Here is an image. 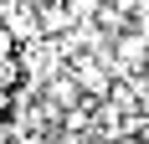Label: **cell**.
Segmentation results:
<instances>
[{"instance_id":"2","label":"cell","mask_w":149,"mask_h":144,"mask_svg":"<svg viewBox=\"0 0 149 144\" xmlns=\"http://www.w3.org/2000/svg\"><path fill=\"white\" fill-rule=\"evenodd\" d=\"M77 87H82V93H93V98H103L108 87H113V77H108L98 62H82V67H77Z\"/></svg>"},{"instance_id":"3","label":"cell","mask_w":149,"mask_h":144,"mask_svg":"<svg viewBox=\"0 0 149 144\" xmlns=\"http://www.w3.org/2000/svg\"><path fill=\"white\" fill-rule=\"evenodd\" d=\"M67 10H72V15H93V10H98V0H67Z\"/></svg>"},{"instance_id":"1","label":"cell","mask_w":149,"mask_h":144,"mask_svg":"<svg viewBox=\"0 0 149 144\" xmlns=\"http://www.w3.org/2000/svg\"><path fill=\"white\" fill-rule=\"evenodd\" d=\"M113 52H118V67L134 72V67H144V57H149V36H144V31H123Z\"/></svg>"}]
</instances>
